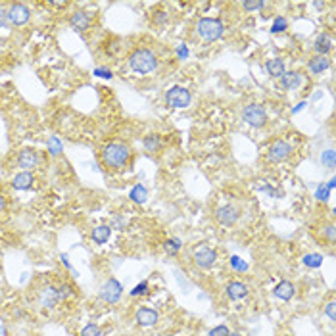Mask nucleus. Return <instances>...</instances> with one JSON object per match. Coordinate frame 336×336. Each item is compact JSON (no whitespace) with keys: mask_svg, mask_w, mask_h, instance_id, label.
<instances>
[{"mask_svg":"<svg viewBox=\"0 0 336 336\" xmlns=\"http://www.w3.org/2000/svg\"><path fill=\"white\" fill-rule=\"evenodd\" d=\"M177 58H179V60H186V58H188V48L184 45L177 46Z\"/></svg>","mask_w":336,"mask_h":336,"instance_id":"ea45409f","label":"nucleus"},{"mask_svg":"<svg viewBox=\"0 0 336 336\" xmlns=\"http://www.w3.org/2000/svg\"><path fill=\"white\" fill-rule=\"evenodd\" d=\"M335 157H336L335 150H327V152H323V154H321V163H323L325 167H331V169H333V167L336 165Z\"/></svg>","mask_w":336,"mask_h":336,"instance_id":"bb28decb","label":"nucleus"},{"mask_svg":"<svg viewBox=\"0 0 336 336\" xmlns=\"http://www.w3.org/2000/svg\"><path fill=\"white\" fill-rule=\"evenodd\" d=\"M327 238H329V242L331 244H335V225H331V227H327Z\"/></svg>","mask_w":336,"mask_h":336,"instance_id":"a19ab883","label":"nucleus"},{"mask_svg":"<svg viewBox=\"0 0 336 336\" xmlns=\"http://www.w3.org/2000/svg\"><path fill=\"white\" fill-rule=\"evenodd\" d=\"M0 25L2 27H10V18H8V10L0 8Z\"/></svg>","mask_w":336,"mask_h":336,"instance_id":"58836bf2","label":"nucleus"},{"mask_svg":"<svg viewBox=\"0 0 336 336\" xmlns=\"http://www.w3.org/2000/svg\"><path fill=\"white\" fill-rule=\"evenodd\" d=\"M90 23H92L90 16L87 14V12H83V10L73 12V14H71V18H69V25H71V29H73V31H77V33H85V31H89Z\"/></svg>","mask_w":336,"mask_h":336,"instance_id":"9b49d317","label":"nucleus"},{"mask_svg":"<svg viewBox=\"0 0 336 336\" xmlns=\"http://www.w3.org/2000/svg\"><path fill=\"white\" fill-rule=\"evenodd\" d=\"M227 296L231 300H244L248 296V286L240 281H233L227 284Z\"/></svg>","mask_w":336,"mask_h":336,"instance_id":"2eb2a0df","label":"nucleus"},{"mask_svg":"<svg viewBox=\"0 0 336 336\" xmlns=\"http://www.w3.org/2000/svg\"><path fill=\"white\" fill-rule=\"evenodd\" d=\"M4 209H6V198H4L2 194H0V213H2Z\"/></svg>","mask_w":336,"mask_h":336,"instance_id":"c03bdc74","label":"nucleus"},{"mask_svg":"<svg viewBox=\"0 0 336 336\" xmlns=\"http://www.w3.org/2000/svg\"><path fill=\"white\" fill-rule=\"evenodd\" d=\"M110 236H112V227H110V225H98V227H94L92 233H90V238H92V242H96V244H106V242L110 240Z\"/></svg>","mask_w":336,"mask_h":336,"instance_id":"dca6fc26","label":"nucleus"},{"mask_svg":"<svg viewBox=\"0 0 336 336\" xmlns=\"http://www.w3.org/2000/svg\"><path fill=\"white\" fill-rule=\"evenodd\" d=\"M46 148H48V154L50 156H58V154H62L64 144H62V140L58 136H50L48 142H46Z\"/></svg>","mask_w":336,"mask_h":336,"instance_id":"393cba45","label":"nucleus"},{"mask_svg":"<svg viewBox=\"0 0 336 336\" xmlns=\"http://www.w3.org/2000/svg\"><path fill=\"white\" fill-rule=\"evenodd\" d=\"M142 144H144V150L146 152H157L159 146H161V138L157 134H148V136H144Z\"/></svg>","mask_w":336,"mask_h":336,"instance_id":"b1692460","label":"nucleus"},{"mask_svg":"<svg viewBox=\"0 0 336 336\" xmlns=\"http://www.w3.org/2000/svg\"><path fill=\"white\" fill-rule=\"evenodd\" d=\"M238 209L234 207V206H231V204H227V206H221L217 211H215V217H217V221L221 225H225V227H231V225L236 223V219H238Z\"/></svg>","mask_w":336,"mask_h":336,"instance_id":"9d476101","label":"nucleus"},{"mask_svg":"<svg viewBox=\"0 0 336 336\" xmlns=\"http://www.w3.org/2000/svg\"><path fill=\"white\" fill-rule=\"evenodd\" d=\"M315 198H317L319 202H327L329 198H331V190H329L327 186H323V184H321V186L315 190Z\"/></svg>","mask_w":336,"mask_h":336,"instance_id":"2f4dec72","label":"nucleus"},{"mask_svg":"<svg viewBox=\"0 0 336 336\" xmlns=\"http://www.w3.org/2000/svg\"><path fill=\"white\" fill-rule=\"evenodd\" d=\"M335 186H336V179H331L329 181V184H327V188H329V190H333Z\"/></svg>","mask_w":336,"mask_h":336,"instance_id":"49530a36","label":"nucleus"},{"mask_svg":"<svg viewBox=\"0 0 336 336\" xmlns=\"http://www.w3.org/2000/svg\"><path fill=\"white\" fill-rule=\"evenodd\" d=\"M121 292H123V284L117 279H108L100 288V298L106 304H115L121 298Z\"/></svg>","mask_w":336,"mask_h":336,"instance_id":"423d86ee","label":"nucleus"},{"mask_svg":"<svg viewBox=\"0 0 336 336\" xmlns=\"http://www.w3.org/2000/svg\"><path fill=\"white\" fill-rule=\"evenodd\" d=\"M209 336H231V331L225 325H219V327H215V329L209 331Z\"/></svg>","mask_w":336,"mask_h":336,"instance_id":"c9c22d12","label":"nucleus"},{"mask_svg":"<svg viewBox=\"0 0 336 336\" xmlns=\"http://www.w3.org/2000/svg\"><path fill=\"white\" fill-rule=\"evenodd\" d=\"M129 198H131L133 202H136V204H144V202L148 200V190H146L142 184H136V186L131 188Z\"/></svg>","mask_w":336,"mask_h":336,"instance_id":"5701e85b","label":"nucleus"},{"mask_svg":"<svg viewBox=\"0 0 336 336\" xmlns=\"http://www.w3.org/2000/svg\"><path fill=\"white\" fill-rule=\"evenodd\" d=\"M294 292H296V288H294V284L288 283V281H283V283H279V284L273 288V294H275L279 300H284V302L292 300Z\"/></svg>","mask_w":336,"mask_h":336,"instance_id":"6ab92c4d","label":"nucleus"},{"mask_svg":"<svg viewBox=\"0 0 336 336\" xmlns=\"http://www.w3.org/2000/svg\"><path fill=\"white\" fill-rule=\"evenodd\" d=\"M335 308H336V304H335V302H329V304H327V308H325V313H327V317H329L331 321H335V319H336V315H335Z\"/></svg>","mask_w":336,"mask_h":336,"instance_id":"4c0bfd02","label":"nucleus"},{"mask_svg":"<svg viewBox=\"0 0 336 336\" xmlns=\"http://www.w3.org/2000/svg\"><path fill=\"white\" fill-rule=\"evenodd\" d=\"M148 292V281H142L140 284H136L133 290H131V296H142Z\"/></svg>","mask_w":336,"mask_h":336,"instance_id":"72a5a7b5","label":"nucleus"},{"mask_svg":"<svg viewBox=\"0 0 336 336\" xmlns=\"http://www.w3.org/2000/svg\"><path fill=\"white\" fill-rule=\"evenodd\" d=\"M242 119L246 121L250 127H263L265 121H267V112L259 104H250L242 112Z\"/></svg>","mask_w":336,"mask_h":336,"instance_id":"39448f33","label":"nucleus"},{"mask_svg":"<svg viewBox=\"0 0 336 336\" xmlns=\"http://www.w3.org/2000/svg\"><path fill=\"white\" fill-rule=\"evenodd\" d=\"M306 106H308V104H306V102H300V104H298V106H296V108H294V110H292V113H298V112H302V110H304V108H306Z\"/></svg>","mask_w":336,"mask_h":336,"instance_id":"37998d69","label":"nucleus"},{"mask_svg":"<svg viewBox=\"0 0 336 336\" xmlns=\"http://www.w3.org/2000/svg\"><path fill=\"white\" fill-rule=\"evenodd\" d=\"M192 100L190 90H186L184 87H171L165 92V102L171 108H186Z\"/></svg>","mask_w":336,"mask_h":336,"instance_id":"20e7f679","label":"nucleus"},{"mask_svg":"<svg viewBox=\"0 0 336 336\" xmlns=\"http://www.w3.org/2000/svg\"><path fill=\"white\" fill-rule=\"evenodd\" d=\"M286 29H288V22H286L283 16H279V18L273 22L271 33H283V31H286Z\"/></svg>","mask_w":336,"mask_h":336,"instance_id":"c85d7f7f","label":"nucleus"},{"mask_svg":"<svg viewBox=\"0 0 336 336\" xmlns=\"http://www.w3.org/2000/svg\"><path fill=\"white\" fill-rule=\"evenodd\" d=\"M62 261H64V265H66L67 269H73V267H71V263H69V259H67L66 254H62Z\"/></svg>","mask_w":336,"mask_h":336,"instance_id":"a18cd8bd","label":"nucleus"},{"mask_svg":"<svg viewBox=\"0 0 336 336\" xmlns=\"http://www.w3.org/2000/svg\"><path fill=\"white\" fill-rule=\"evenodd\" d=\"M292 152V146L286 142V140H277L271 148H269V159L279 163V161H284L286 157L290 156Z\"/></svg>","mask_w":336,"mask_h":336,"instance_id":"1a4fd4ad","label":"nucleus"},{"mask_svg":"<svg viewBox=\"0 0 336 336\" xmlns=\"http://www.w3.org/2000/svg\"><path fill=\"white\" fill-rule=\"evenodd\" d=\"M217 259V252L207 246H202L194 252V263L202 269H209Z\"/></svg>","mask_w":336,"mask_h":336,"instance_id":"6e6552de","label":"nucleus"},{"mask_svg":"<svg viewBox=\"0 0 336 336\" xmlns=\"http://www.w3.org/2000/svg\"><path fill=\"white\" fill-rule=\"evenodd\" d=\"M123 227H125V221H123L121 217H115V219H113L112 229H123Z\"/></svg>","mask_w":336,"mask_h":336,"instance_id":"79ce46f5","label":"nucleus"},{"mask_svg":"<svg viewBox=\"0 0 336 336\" xmlns=\"http://www.w3.org/2000/svg\"><path fill=\"white\" fill-rule=\"evenodd\" d=\"M300 83H302V75H300L298 71H284V73L281 75V85H283V89L294 90L300 87Z\"/></svg>","mask_w":336,"mask_h":336,"instance_id":"a211bd4d","label":"nucleus"},{"mask_svg":"<svg viewBox=\"0 0 336 336\" xmlns=\"http://www.w3.org/2000/svg\"><path fill=\"white\" fill-rule=\"evenodd\" d=\"M265 69H267V73L271 75V77H279V79H281V75L284 73V62H283L281 58H273V60H267Z\"/></svg>","mask_w":336,"mask_h":336,"instance_id":"412c9836","label":"nucleus"},{"mask_svg":"<svg viewBox=\"0 0 336 336\" xmlns=\"http://www.w3.org/2000/svg\"><path fill=\"white\" fill-rule=\"evenodd\" d=\"M265 6L263 0H248V2H242V8L248 10V12H254V10H261Z\"/></svg>","mask_w":336,"mask_h":336,"instance_id":"7c9ffc66","label":"nucleus"},{"mask_svg":"<svg viewBox=\"0 0 336 336\" xmlns=\"http://www.w3.org/2000/svg\"><path fill=\"white\" fill-rule=\"evenodd\" d=\"M129 66L133 69L134 73H150L157 67V58L156 54L148 48H136L133 54L129 56Z\"/></svg>","mask_w":336,"mask_h":336,"instance_id":"f03ea898","label":"nucleus"},{"mask_svg":"<svg viewBox=\"0 0 336 336\" xmlns=\"http://www.w3.org/2000/svg\"><path fill=\"white\" fill-rule=\"evenodd\" d=\"M134 319L140 327H154L157 321H159V313L156 310H150V308H140L136 313H134Z\"/></svg>","mask_w":336,"mask_h":336,"instance_id":"ddd939ff","label":"nucleus"},{"mask_svg":"<svg viewBox=\"0 0 336 336\" xmlns=\"http://www.w3.org/2000/svg\"><path fill=\"white\" fill-rule=\"evenodd\" d=\"M18 165L23 167L25 171L35 169V167L39 165V154H37L33 148H25V150L20 152V156H18Z\"/></svg>","mask_w":336,"mask_h":336,"instance_id":"4468645a","label":"nucleus"},{"mask_svg":"<svg viewBox=\"0 0 336 336\" xmlns=\"http://www.w3.org/2000/svg\"><path fill=\"white\" fill-rule=\"evenodd\" d=\"M231 336H240L238 333H231Z\"/></svg>","mask_w":336,"mask_h":336,"instance_id":"de8ad7c7","label":"nucleus"},{"mask_svg":"<svg viewBox=\"0 0 336 336\" xmlns=\"http://www.w3.org/2000/svg\"><path fill=\"white\" fill-rule=\"evenodd\" d=\"M167 336H173V335H167Z\"/></svg>","mask_w":336,"mask_h":336,"instance_id":"09e8293b","label":"nucleus"},{"mask_svg":"<svg viewBox=\"0 0 336 336\" xmlns=\"http://www.w3.org/2000/svg\"><path fill=\"white\" fill-rule=\"evenodd\" d=\"M196 31H198V35H200L204 41L213 43V41H217V39L223 37L225 27H223V23H221V20L202 18L200 22L196 23Z\"/></svg>","mask_w":336,"mask_h":336,"instance_id":"7ed1b4c3","label":"nucleus"},{"mask_svg":"<svg viewBox=\"0 0 336 336\" xmlns=\"http://www.w3.org/2000/svg\"><path fill=\"white\" fill-rule=\"evenodd\" d=\"M102 159L108 167L112 169H121L127 165V161L131 159V150L127 144H121V142H112L104 148L102 152Z\"/></svg>","mask_w":336,"mask_h":336,"instance_id":"f257e3e1","label":"nucleus"},{"mask_svg":"<svg viewBox=\"0 0 336 336\" xmlns=\"http://www.w3.org/2000/svg\"><path fill=\"white\" fill-rule=\"evenodd\" d=\"M81 336H100V327L94 325V323H89V325L81 331Z\"/></svg>","mask_w":336,"mask_h":336,"instance_id":"473e14b6","label":"nucleus"},{"mask_svg":"<svg viewBox=\"0 0 336 336\" xmlns=\"http://www.w3.org/2000/svg\"><path fill=\"white\" fill-rule=\"evenodd\" d=\"M58 302H60V298H58L56 286L46 284L45 288L41 290V294H39V306L45 308V310H52V308H56Z\"/></svg>","mask_w":336,"mask_h":336,"instance_id":"f8f14e48","label":"nucleus"},{"mask_svg":"<svg viewBox=\"0 0 336 336\" xmlns=\"http://www.w3.org/2000/svg\"><path fill=\"white\" fill-rule=\"evenodd\" d=\"M163 248H165V252H167L169 256H175V254L181 250V240L179 238H169V240L163 244Z\"/></svg>","mask_w":336,"mask_h":336,"instance_id":"cd10ccee","label":"nucleus"},{"mask_svg":"<svg viewBox=\"0 0 336 336\" xmlns=\"http://www.w3.org/2000/svg\"><path fill=\"white\" fill-rule=\"evenodd\" d=\"M94 75H98V77H102V79H112L113 77L112 69H108V67H96V69H94Z\"/></svg>","mask_w":336,"mask_h":336,"instance_id":"e433bc0d","label":"nucleus"},{"mask_svg":"<svg viewBox=\"0 0 336 336\" xmlns=\"http://www.w3.org/2000/svg\"><path fill=\"white\" fill-rule=\"evenodd\" d=\"M329 67H331V60H329L327 56H315V58L310 60V71H311L313 75L327 71Z\"/></svg>","mask_w":336,"mask_h":336,"instance_id":"aec40b11","label":"nucleus"},{"mask_svg":"<svg viewBox=\"0 0 336 336\" xmlns=\"http://www.w3.org/2000/svg\"><path fill=\"white\" fill-rule=\"evenodd\" d=\"M56 292H58V298L62 302V300H67L69 296H73V286L71 284H60V286H56Z\"/></svg>","mask_w":336,"mask_h":336,"instance_id":"c756f323","label":"nucleus"},{"mask_svg":"<svg viewBox=\"0 0 336 336\" xmlns=\"http://www.w3.org/2000/svg\"><path fill=\"white\" fill-rule=\"evenodd\" d=\"M35 182V177L31 171H23V173H18L14 179H12V186L16 190H29Z\"/></svg>","mask_w":336,"mask_h":336,"instance_id":"f3484780","label":"nucleus"},{"mask_svg":"<svg viewBox=\"0 0 336 336\" xmlns=\"http://www.w3.org/2000/svg\"><path fill=\"white\" fill-rule=\"evenodd\" d=\"M304 263L311 269L321 267L323 265V256L321 254H308V256H304Z\"/></svg>","mask_w":336,"mask_h":336,"instance_id":"a878e982","label":"nucleus"},{"mask_svg":"<svg viewBox=\"0 0 336 336\" xmlns=\"http://www.w3.org/2000/svg\"><path fill=\"white\" fill-rule=\"evenodd\" d=\"M8 18H10V25H25L31 18V10L22 2H14L8 8Z\"/></svg>","mask_w":336,"mask_h":336,"instance_id":"0eeeda50","label":"nucleus"},{"mask_svg":"<svg viewBox=\"0 0 336 336\" xmlns=\"http://www.w3.org/2000/svg\"><path fill=\"white\" fill-rule=\"evenodd\" d=\"M333 48V41L327 37V35H321L317 41H315V50H317V56H327Z\"/></svg>","mask_w":336,"mask_h":336,"instance_id":"4be33fe9","label":"nucleus"},{"mask_svg":"<svg viewBox=\"0 0 336 336\" xmlns=\"http://www.w3.org/2000/svg\"><path fill=\"white\" fill-rule=\"evenodd\" d=\"M231 265H233V269H236V271H246V267H248L238 256H233V258H231Z\"/></svg>","mask_w":336,"mask_h":336,"instance_id":"f704fd0d","label":"nucleus"}]
</instances>
